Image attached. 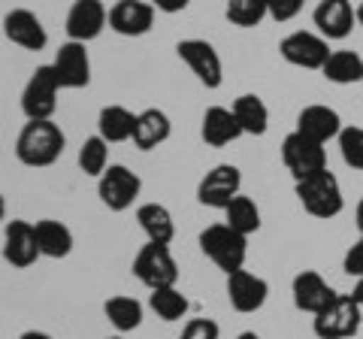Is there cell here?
Wrapping results in <instances>:
<instances>
[{
  "label": "cell",
  "instance_id": "2e32d148",
  "mask_svg": "<svg viewBox=\"0 0 363 339\" xmlns=\"http://www.w3.org/2000/svg\"><path fill=\"white\" fill-rule=\"evenodd\" d=\"M4 37L13 43V46L25 49V52H43L45 43H49V33H45L37 13L21 9V6L9 9V13L4 16Z\"/></svg>",
  "mask_w": 363,
  "mask_h": 339
},
{
  "label": "cell",
  "instance_id": "ba28073f",
  "mask_svg": "<svg viewBox=\"0 0 363 339\" xmlns=\"http://www.w3.org/2000/svg\"><path fill=\"white\" fill-rule=\"evenodd\" d=\"M281 161H285L288 173L300 182V179H309L315 173H321V170H327V149L321 143L303 137L300 130H294L281 143Z\"/></svg>",
  "mask_w": 363,
  "mask_h": 339
},
{
  "label": "cell",
  "instance_id": "7bdbcfd3",
  "mask_svg": "<svg viewBox=\"0 0 363 339\" xmlns=\"http://www.w3.org/2000/svg\"><path fill=\"white\" fill-rule=\"evenodd\" d=\"M357 25H360V28H363V4H360V6H357Z\"/></svg>",
  "mask_w": 363,
  "mask_h": 339
},
{
  "label": "cell",
  "instance_id": "3957f363",
  "mask_svg": "<svg viewBox=\"0 0 363 339\" xmlns=\"http://www.w3.org/2000/svg\"><path fill=\"white\" fill-rule=\"evenodd\" d=\"M297 200L315 218H336L345 206L339 179L330 173V170H321V173H315L309 179H300L297 182Z\"/></svg>",
  "mask_w": 363,
  "mask_h": 339
},
{
  "label": "cell",
  "instance_id": "b9f144b4",
  "mask_svg": "<svg viewBox=\"0 0 363 339\" xmlns=\"http://www.w3.org/2000/svg\"><path fill=\"white\" fill-rule=\"evenodd\" d=\"M236 339H260L255 330H245V333H240V336H236Z\"/></svg>",
  "mask_w": 363,
  "mask_h": 339
},
{
  "label": "cell",
  "instance_id": "4dcf8cb0",
  "mask_svg": "<svg viewBox=\"0 0 363 339\" xmlns=\"http://www.w3.org/2000/svg\"><path fill=\"white\" fill-rule=\"evenodd\" d=\"M79 170H82L85 176H94L100 179L106 173L109 167V143L100 137V133H94V137H88L82 145H79Z\"/></svg>",
  "mask_w": 363,
  "mask_h": 339
},
{
  "label": "cell",
  "instance_id": "d4e9b609",
  "mask_svg": "<svg viewBox=\"0 0 363 339\" xmlns=\"http://www.w3.org/2000/svg\"><path fill=\"white\" fill-rule=\"evenodd\" d=\"M133 128H136V112H130L128 106H104L97 116V133L106 143H128L133 140Z\"/></svg>",
  "mask_w": 363,
  "mask_h": 339
},
{
  "label": "cell",
  "instance_id": "4fadbf2b",
  "mask_svg": "<svg viewBox=\"0 0 363 339\" xmlns=\"http://www.w3.org/2000/svg\"><path fill=\"white\" fill-rule=\"evenodd\" d=\"M109 25V9L104 0H76L67 13V37L73 43H91L97 40L104 28Z\"/></svg>",
  "mask_w": 363,
  "mask_h": 339
},
{
  "label": "cell",
  "instance_id": "f546056e",
  "mask_svg": "<svg viewBox=\"0 0 363 339\" xmlns=\"http://www.w3.org/2000/svg\"><path fill=\"white\" fill-rule=\"evenodd\" d=\"M224 224L227 228H233V230H240L242 236H252L255 230H260V209H257V203L252 197H233L230 200V206L224 209Z\"/></svg>",
  "mask_w": 363,
  "mask_h": 339
},
{
  "label": "cell",
  "instance_id": "f1b7e54d",
  "mask_svg": "<svg viewBox=\"0 0 363 339\" xmlns=\"http://www.w3.org/2000/svg\"><path fill=\"white\" fill-rule=\"evenodd\" d=\"M149 309L157 315L161 321H182L191 309L188 297L182 294L176 285L173 288H157L149 294Z\"/></svg>",
  "mask_w": 363,
  "mask_h": 339
},
{
  "label": "cell",
  "instance_id": "7a4b0ae2",
  "mask_svg": "<svg viewBox=\"0 0 363 339\" xmlns=\"http://www.w3.org/2000/svg\"><path fill=\"white\" fill-rule=\"evenodd\" d=\"M200 252L206 255L218 269H224V273L230 276V273H236V269H245L248 236H242L233 228H227L224 221L209 224V228L200 233Z\"/></svg>",
  "mask_w": 363,
  "mask_h": 339
},
{
  "label": "cell",
  "instance_id": "5bb4252c",
  "mask_svg": "<svg viewBox=\"0 0 363 339\" xmlns=\"http://www.w3.org/2000/svg\"><path fill=\"white\" fill-rule=\"evenodd\" d=\"M40 257V245H37V233H33V224L25 218H13L6 221L4 230V261L16 269H28L37 264Z\"/></svg>",
  "mask_w": 363,
  "mask_h": 339
},
{
  "label": "cell",
  "instance_id": "7c38bea8",
  "mask_svg": "<svg viewBox=\"0 0 363 339\" xmlns=\"http://www.w3.org/2000/svg\"><path fill=\"white\" fill-rule=\"evenodd\" d=\"M281 58L294 67H303V70H321L330 58V49H327V40L318 37L312 30H294L281 40Z\"/></svg>",
  "mask_w": 363,
  "mask_h": 339
},
{
  "label": "cell",
  "instance_id": "5b68a950",
  "mask_svg": "<svg viewBox=\"0 0 363 339\" xmlns=\"http://www.w3.org/2000/svg\"><path fill=\"white\" fill-rule=\"evenodd\" d=\"M58 76H55L52 64H43L30 73L25 91H21V112L28 121H49L58 109Z\"/></svg>",
  "mask_w": 363,
  "mask_h": 339
},
{
  "label": "cell",
  "instance_id": "44dd1931",
  "mask_svg": "<svg viewBox=\"0 0 363 339\" xmlns=\"http://www.w3.org/2000/svg\"><path fill=\"white\" fill-rule=\"evenodd\" d=\"M200 137L203 143L215 145V149H221V145H230L236 143L240 137H245L240 121H236L233 109L227 106H209L206 112H203V124H200Z\"/></svg>",
  "mask_w": 363,
  "mask_h": 339
},
{
  "label": "cell",
  "instance_id": "74e56055",
  "mask_svg": "<svg viewBox=\"0 0 363 339\" xmlns=\"http://www.w3.org/2000/svg\"><path fill=\"white\" fill-rule=\"evenodd\" d=\"M18 339H55V336H52V333H45V330H25Z\"/></svg>",
  "mask_w": 363,
  "mask_h": 339
},
{
  "label": "cell",
  "instance_id": "ac0fdd59",
  "mask_svg": "<svg viewBox=\"0 0 363 339\" xmlns=\"http://www.w3.org/2000/svg\"><path fill=\"white\" fill-rule=\"evenodd\" d=\"M312 21L324 40H345L357 25V9L351 6V0H321Z\"/></svg>",
  "mask_w": 363,
  "mask_h": 339
},
{
  "label": "cell",
  "instance_id": "484cf974",
  "mask_svg": "<svg viewBox=\"0 0 363 339\" xmlns=\"http://www.w3.org/2000/svg\"><path fill=\"white\" fill-rule=\"evenodd\" d=\"M104 315H106V321L124 336V333H130V330H136V327L143 324L145 309H143V303L136 300V297H128V294H116V297H109L104 303Z\"/></svg>",
  "mask_w": 363,
  "mask_h": 339
},
{
  "label": "cell",
  "instance_id": "8d00e7d4",
  "mask_svg": "<svg viewBox=\"0 0 363 339\" xmlns=\"http://www.w3.org/2000/svg\"><path fill=\"white\" fill-rule=\"evenodd\" d=\"M149 4L157 9V13H167V16H176L182 9H188L191 0H149Z\"/></svg>",
  "mask_w": 363,
  "mask_h": 339
},
{
  "label": "cell",
  "instance_id": "9c48e42d",
  "mask_svg": "<svg viewBox=\"0 0 363 339\" xmlns=\"http://www.w3.org/2000/svg\"><path fill=\"white\" fill-rule=\"evenodd\" d=\"M176 55L188 64V70L197 76L200 85L221 88V82H224V64H221V55L215 52L212 43L197 40V37L182 40L179 46H176Z\"/></svg>",
  "mask_w": 363,
  "mask_h": 339
},
{
  "label": "cell",
  "instance_id": "ab89813d",
  "mask_svg": "<svg viewBox=\"0 0 363 339\" xmlns=\"http://www.w3.org/2000/svg\"><path fill=\"white\" fill-rule=\"evenodd\" d=\"M357 230H360V236H363V197H360V203H357Z\"/></svg>",
  "mask_w": 363,
  "mask_h": 339
},
{
  "label": "cell",
  "instance_id": "cb8c5ba5",
  "mask_svg": "<svg viewBox=\"0 0 363 339\" xmlns=\"http://www.w3.org/2000/svg\"><path fill=\"white\" fill-rule=\"evenodd\" d=\"M136 221L145 233V240L155 243V245H169L176 236V221H173V212H169L164 203H143L136 209Z\"/></svg>",
  "mask_w": 363,
  "mask_h": 339
},
{
  "label": "cell",
  "instance_id": "d6a6232c",
  "mask_svg": "<svg viewBox=\"0 0 363 339\" xmlns=\"http://www.w3.org/2000/svg\"><path fill=\"white\" fill-rule=\"evenodd\" d=\"M339 152L342 161L354 170H363V128H342L339 133Z\"/></svg>",
  "mask_w": 363,
  "mask_h": 339
},
{
  "label": "cell",
  "instance_id": "ee69618b",
  "mask_svg": "<svg viewBox=\"0 0 363 339\" xmlns=\"http://www.w3.org/2000/svg\"><path fill=\"white\" fill-rule=\"evenodd\" d=\"M106 339H124V336H121V333H118V336H106Z\"/></svg>",
  "mask_w": 363,
  "mask_h": 339
},
{
  "label": "cell",
  "instance_id": "ffe728a7",
  "mask_svg": "<svg viewBox=\"0 0 363 339\" xmlns=\"http://www.w3.org/2000/svg\"><path fill=\"white\" fill-rule=\"evenodd\" d=\"M297 130L303 137L327 145L330 140H339V133H342V118H339V112L330 106L312 104L297 116Z\"/></svg>",
  "mask_w": 363,
  "mask_h": 339
},
{
  "label": "cell",
  "instance_id": "603a6c76",
  "mask_svg": "<svg viewBox=\"0 0 363 339\" xmlns=\"http://www.w3.org/2000/svg\"><path fill=\"white\" fill-rule=\"evenodd\" d=\"M33 233H37V245H40V257H52V261H61L73 252V230L67 228L58 218H40L33 221Z\"/></svg>",
  "mask_w": 363,
  "mask_h": 339
},
{
  "label": "cell",
  "instance_id": "83f0119b",
  "mask_svg": "<svg viewBox=\"0 0 363 339\" xmlns=\"http://www.w3.org/2000/svg\"><path fill=\"white\" fill-rule=\"evenodd\" d=\"M321 73L327 82L333 85H354V82H363V58L357 52H348V49H339V52H330V58L321 67Z\"/></svg>",
  "mask_w": 363,
  "mask_h": 339
},
{
  "label": "cell",
  "instance_id": "8992f818",
  "mask_svg": "<svg viewBox=\"0 0 363 339\" xmlns=\"http://www.w3.org/2000/svg\"><path fill=\"white\" fill-rule=\"evenodd\" d=\"M133 276L149 291L173 288L179 282V264H176L173 252H169V245L145 243L133 257Z\"/></svg>",
  "mask_w": 363,
  "mask_h": 339
},
{
  "label": "cell",
  "instance_id": "277c9868",
  "mask_svg": "<svg viewBox=\"0 0 363 339\" xmlns=\"http://www.w3.org/2000/svg\"><path fill=\"white\" fill-rule=\"evenodd\" d=\"M363 306L351 297V294H336L312 318V330L318 339H351L357 336L360 321H363Z\"/></svg>",
  "mask_w": 363,
  "mask_h": 339
},
{
  "label": "cell",
  "instance_id": "f35d334b",
  "mask_svg": "<svg viewBox=\"0 0 363 339\" xmlns=\"http://www.w3.org/2000/svg\"><path fill=\"white\" fill-rule=\"evenodd\" d=\"M351 297H354L360 306H363V279H357V285H354V291H351Z\"/></svg>",
  "mask_w": 363,
  "mask_h": 339
},
{
  "label": "cell",
  "instance_id": "60d3db41",
  "mask_svg": "<svg viewBox=\"0 0 363 339\" xmlns=\"http://www.w3.org/2000/svg\"><path fill=\"white\" fill-rule=\"evenodd\" d=\"M6 218V200H4V194H0V221Z\"/></svg>",
  "mask_w": 363,
  "mask_h": 339
},
{
  "label": "cell",
  "instance_id": "836d02e7",
  "mask_svg": "<svg viewBox=\"0 0 363 339\" xmlns=\"http://www.w3.org/2000/svg\"><path fill=\"white\" fill-rule=\"evenodd\" d=\"M218 336H221L218 321H212V318H191L185 327H182L179 339H218Z\"/></svg>",
  "mask_w": 363,
  "mask_h": 339
},
{
  "label": "cell",
  "instance_id": "8fae6325",
  "mask_svg": "<svg viewBox=\"0 0 363 339\" xmlns=\"http://www.w3.org/2000/svg\"><path fill=\"white\" fill-rule=\"evenodd\" d=\"M52 70H55V76H58L61 91H79V88H88V82H91V58H88L85 43L67 40L64 46L55 52Z\"/></svg>",
  "mask_w": 363,
  "mask_h": 339
},
{
  "label": "cell",
  "instance_id": "7402d4cb",
  "mask_svg": "<svg viewBox=\"0 0 363 339\" xmlns=\"http://www.w3.org/2000/svg\"><path fill=\"white\" fill-rule=\"evenodd\" d=\"M173 133V121L164 109H143L136 112V128H133V145L140 152H152L164 145Z\"/></svg>",
  "mask_w": 363,
  "mask_h": 339
},
{
  "label": "cell",
  "instance_id": "52a82bcc",
  "mask_svg": "<svg viewBox=\"0 0 363 339\" xmlns=\"http://www.w3.org/2000/svg\"><path fill=\"white\" fill-rule=\"evenodd\" d=\"M143 191V179L124 164H109L106 173L97 179V197L109 212L130 209Z\"/></svg>",
  "mask_w": 363,
  "mask_h": 339
},
{
  "label": "cell",
  "instance_id": "30bf717a",
  "mask_svg": "<svg viewBox=\"0 0 363 339\" xmlns=\"http://www.w3.org/2000/svg\"><path fill=\"white\" fill-rule=\"evenodd\" d=\"M242 188V173L233 164H218L212 167L197 185V200L209 209H227L233 197H240Z\"/></svg>",
  "mask_w": 363,
  "mask_h": 339
},
{
  "label": "cell",
  "instance_id": "d590c367",
  "mask_svg": "<svg viewBox=\"0 0 363 339\" xmlns=\"http://www.w3.org/2000/svg\"><path fill=\"white\" fill-rule=\"evenodd\" d=\"M342 267H345V273L348 276H354V279H363V236L354 243L345 252V261H342Z\"/></svg>",
  "mask_w": 363,
  "mask_h": 339
},
{
  "label": "cell",
  "instance_id": "9a60e30c",
  "mask_svg": "<svg viewBox=\"0 0 363 339\" xmlns=\"http://www.w3.org/2000/svg\"><path fill=\"white\" fill-rule=\"evenodd\" d=\"M155 13L157 9L149 0H116L109 6V28L118 37H143V33L152 30Z\"/></svg>",
  "mask_w": 363,
  "mask_h": 339
},
{
  "label": "cell",
  "instance_id": "e0dca14e",
  "mask_svg": "<svg viewBox=\"0 0 363 339\" xmlns=\"http://www.w3.org/2000/svg\"><path fill=\"white\" fill-rule=\"evenodd\" d=\"M267 297H269L267 279L248 273V269H236V273L227 276V300H230V306L236 312L248 315V312L264 309Z\"/></svg>",
  "mask_w": 363,
  "mask_h": 339
},
{
  "label": "cell",
  "instance_id": "6da1fadb",
  "mask_svg": "<svg viewBox=\"0 0 363 339\" xmlns=\"http://www.w3.org/2000/svg\"><path fill=\"white\" fill-rule=\"evenodd\" d=\"M67 137L61 130V124H55V118L49 121H28L25 128L18 130L16 140V157L25 167H52L58 157L64 155Z\"/></svg>",
  "mask_w": 363,
  "mask_h": 339
},
{
  "label": "cell",
  "instance_id": "1f68e13d",
  "mask_svg": "<svg viewBox=\"0 0 363 339\" xmlns=\"http://www.w3.org/2000/svg\"><path fill=\"white\" fill-rule=\"evenodd\" d=\"M224 16L236 28H257L269 16V4L267 0H227Z\"/></svg>",
  "mask_w": 363,
  "mask_h": 339
},
{
  "label": "cell",
  "instance_id": "e575fe53",
  "mask_svg": "<svg viewBox=\"0 0 363 339\" xmlns=\"http://www.w3.org/2000/svg\"><path fill=\"white\" fill-rule=\"evenodd\" d=\"M267 4H269V18L291 21V18H297L303 13L306 0H267Z\"/></svg>",
  "mask_w": 363,
  "mask_h": 339
},
{
  "label": "cell",
  "instance_id": "4316f807",
  "mask_svg": "<svg viewBox=\"0 0 363 339\" xmlns=\"http://www.w3.org/2000/svg\"><path fill=\"white\" fill-rule=\"evenodd\" d=\"M230 109H233L236 121H240L242 133H248V137H264V133H267V128H269V109H267V104L257 94H240L233 100Z\"/></svg>",
  "mask_w": 363,
  "mask_h": 339
},
{
  "label": "cell",
  "instance_id": "d6986e66",
  "mask_svg": "<svg viewBox=\"0 0 363 339\" xmlns=\"http://www.w3.org/2000/svg\"><path fill=\"white\" fill-rule=\"evenodd\" d=\"M291 294H294V306L309 315H318L336 297V291L327 285V279L321 273H315V269H303V273L294 276Z\"/></svg>",
  "mask_w": 363,
  "mask_h": 339
}]
</instances>
